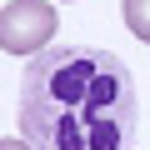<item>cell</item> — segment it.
I'll list each match as a JSON object with an SVG mask.
<instances>
[{
	"label": "cell",
	"instance_id": "cell-1",
	"mask_svg": "<svg viewBox=\"0 0 150 150\" xmlns=\"http://www.w3.org/2000/svg\"><path fill=\"white\" fill-rule=\"evenodd\" d=\"M20 135L35 150H130L135 80L125 60L90 45L30 55L20 75Z\"/></svg>",
	"mask_w": 150,
	"mask_h": 150
},
{
	"label": "cell",
	"instance_id": "cell-2",
	"mask_svg": "<svg viewBox=\"0 0 150 150\" xmlns=\"http://www.w3.org/2000/svg\"><path fill=\"white\" fill-rule=\"evenodd\" d=\"M60 15L50 10V0H10L0 10V50L5 55H40L55 40Z\"/></svg>",
	"mask_w": 150,
	"mask_h": 150
},
{
	"label": "cell",
	"instance_id": "cell-3",
	"mask_svg": "<svg viewBox=\"0 0 150 150\" xmlns=\"http://www.w3.org/2000/svg\"><path fill=\"white\" fill-rule=\"evenodd\" d=\"M120 15H125L130 35L150 45V0H120Z\"/></svg>",
	"mask_w": 150,
	"mask_h": 150
},
{
	"label": "cell",
	"instance_id": "cell-4",
	"mask_svg": "<svg viewBox=\"0 0 150 150\" xmlns=\"http://www.w3.org/2000/svg\"><path fill=\"white\" fill-rule=\"evenodd\" d=\"M0 150H35V145H30V140L20 135V140H0Z\"/></svg>",
	"mask_w": 150,
	"mask_h": 150
}]
</instances>
